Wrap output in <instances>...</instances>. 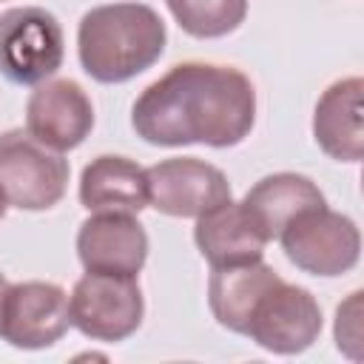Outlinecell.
Returning a JSON list of instances; mask_svg holds the SVG:
<instances>
[{
    "mask_svg": "<svg viewBox=\"0 0 364 364\" xmlns=\"http://www.w3.org/2000/svg\"><path fill=\"white\" fill-rule=\"evenodd\" d=\"M6 208H9V199H6V193H3V188H0V219L6 216Z\"/></svg>",
    "mask_w": 364,
    "mask_h": 364,
    "instance_id": "d6986e66",
    "label": "cell"
},
{
    "mask_svg": "<svg viewBox=\"0 0 364 364\" xmlns=\"http://www.w3.org/2000/svg\"><path fill=\"white\" fill-rule=\"evenodd\" d=\"M71 327L68 293L54 282L6 284L0 301V338L17 350H46Z\"/></svg>",
    "mask_w": 364,
    "mask_h": 364,
    "instance_id": "ba28073f",
    "label": "cell"
},
{
    "mask_svg": "<svg viewBox=\"0 0 364 364\" xmlns=\"http://www.w3.org/2000/svg\"><path fill=\"white\" fill-rule=\"evenodd\" d=\"M77 256L91 273L139 276L148 262V233L136 213H91L77 230Z\"/></svg>",
    "mask_w": 364,
    "mask_h": 364,
    "instance_id": "8fae6325",
    "label": "cell"
},
{
    "mask_svg": "<svg viewBox=\"0 0 364 364\" xmlns=\"http://www.w3.org/2000/svg\"><path fill=\"white\" fill-rule=\"evenodd\" d=\"M65 57L60 20L43 6H14L0 14V74L14 85H37L57 74Z\"/></svg>",
    "mask_w": 364,
    "mask_h": 364,
    "instance_id": "8992f818",
    "label": "cell"
},
{
    "mask_svg": "<svg viewBox=\"0 0 364 364\" xmlns=\"http://www.w3.org/2000/svg\"><path fill=\"white\" fill-rule=\"evenodd\" d=\"M313 139L336 162L364 156V80L341 77L324 88L313 108Z\"/></svg>",
    "mask_w": 364,
    "mask_h": 364,
    "instance_id": "7c38bea8",
    "label": "cell"
},
{
    "mask_svg": "<svg viewBox=\"0 0 364 364\" xmlns=\"http://www.w3.org/2000/svg\"><path fill=\"white\" fill-rule=\"evenodd\" d=\"M279 273L270 264H264V259L245 262V264H230V267H210L208 304H210L213 318L225 330L242 336L253 301L259 299V293Z\"/></svg>",
    "mask_w": 364,
    "mask_h": 364,
    "instance_id": "2e32d148",
    "label": "cell"
},
{
    "mask_svg": "<svg viewBox=\"0 0 364 364\" xmlns=\"http://www.w3.org/2000/svg\"><path fill=\"white\" fill-rule=\"evenodd\" d=\"M179 28L196 40L233 34L247 17V0H165Z\"/></svg>",
    "mask_w": 364,
    "mask_h": 364,
    "instance_id": "e0dca14e",
    "label": "cell"
},
{
    "mask_svg": "<svg viewBox=\"0 0 364 364\" xmlns=\"http://www.w3.org/2000/svg\"><path fill=\"white\" fill-rule=\"evenodd\" d=\"M242 205L250 213V219L256 222V228L264 233V239L273 242L293 216H299L310 208L327 205V202L310 176L293 173V171H279V173L262 176L245 193Z\"/></svg>",
    "mask_w": 364,
    "mask_h": 364,
    "instance_id": "9a60e30c",
    "label": "cell"
},
{
    "mask_svg": "<svg viewBox=\"0 0 364 364\" xmlns=\"http://www.w3.org/2000/svg\"><path fill=\"white\" fill-rule=\"evenodd\" d=\"M290 264L310 276H344L361 259V230L358 225L327 205L310 208L293 216L276 236Z\"/></svg>",
    "mask_w": 364,
    "mask_h": 364,
    "instance_id": "3957f363",
    "label": "cell"
},
{
    "mask_svg": "<svg viewBox=\"0 0 364 364\" xmlns=\"http://www.w3.org/2000/svg\"><path fill=\"white\" fill-rule=\"evenodd\" d=\"M68 159L37 142L26 128L0 134V188L11 208L48 210L68 188Z\"/></svg>",
    "mask_w": 364,
    "mask_h": 364,
    "instance_id": "277c9868",
    "label": "cell"
},
{
    "mask_svg": "<svg viewBox=\"0 0 364 364\" xmlns=\"http://www.w3.org/2000/svg\"><path fill=\"white\" fill-rule=\"evenodd\" d=\"M77 196L88 213H139L148 208V173L128 156L102 154L82 168Z\"/></svg>",
    "mask_w": 364,
    "mask_h": 364,
    "instance_id": "5bb4252c",
    "label": "cell"
},
{
    "mask_svg": "<svg viewBox=\"0 0 364 364\" xmlns=\"http://www.w3.org/2000/svg\"><path fill=\"white\" fill-rule=\"evenodd\" d=\"M148 173V205L165 216L196 219L216 205L233 199L228 176L196 156H171L151 168Z\"/></svg>",
    "mask_w": 364,
    "mask_h": 364,
    "instance_id": "9c48e42d",
    "label": "cell"
},
{
    "mask_svg": "<svg viewBox=\"0 0 364 364\" xmlns=\"http://www.w3.org/2000/svg\"><path fill=\"white\" fill-rule=\"evenodd\" d=\"M162 17L145 3H105L80 17L77 57L82 71L102 82H128L148 71L165 51Z\"/></svg>",
    "mask_w": 364,
    "mask_h": 364,
    "instance_id": "7a4b0ae2",
    "label": "cell"
},
{
    "mask_svg": "<svg viewBox=\"0 0 364 364\" xmlns=\"http://www.w3.org/2000/svg\"><path fill=\"white\" fill-rule=\"evenodd\" d=\"M256 122V88L250 77L219 63H176L154 80L131 105L136 136L159 148L208 145L233 148Z\"/></svg>",
    "mask_w": 364,
    "mask_h": 364,
    "instance_id": "6da1fadb",
    "label": "cell"
},
{
    "mask_svg": "<svg viewBox=\"0 0 364 364\" xmlns=\"http://www.w3.org/2000/svg\"><path fill=\"white\" fill-rule=\"evenodd\" d=\"M6 284H9V282H6V276L0 273V301H3V293H6Z\"/></svg>",
    "mask_w": 364,
    "mask_h": 364,
    "instance_id": "ffe728a7",
    "label": "cell"
},
{
    "mask_svg": "<svg viewBox=\"0 0 364 364\" xmlns=\"http://www.w3.org/2000/svg\"><path fill=\"white\" fill-rule=\"evenodd\" d=\"M91 128H94V105L80 82L65 77L60 80L48 77L37 82L34 91L28 94L26 131L37 142L65 154L82 145Z\"/></svg>",
    "mask_w": 364,
    "mask_h": 364,
    "instance_id": "30bf717a",
    "label": "cell"
},
{
    "mask_svg": "<svg viewBox=\"0 0 364 364\" xmlns=\"http://www.w3.org/2000/svg\"><path fill=\"white\" fill-rule=\"evenodd\" d=\"M71 327L91 341H125L145 316V299L136 276L91 273L80 276L68 296Z\"/></svg>",
    "mask_w": 364,
    "mask_h": 364,
    "instance_id": "52a82bcc",
    "label": "cell"
},
{
    "mask_svg": "<svg viewBox=\"0 0 364 364\" xmlns=\"http://www.w3.org/2000/svg\"><path fill=\"white\" fill-rule=\"evenodd\" d=\"M321 307L307 287L276 276L253 301L242 336L276 355H299L318 341Z\"/></svg>",
    "mask_w": 364,
    "mask_h": 364,
    "instance_id": "5b68a950",
    "label": "cell"
},
{
    "mask_svg": "<svg viewBox=\"0 0 364 364\" xmlns=\"http://www.w3.org/2000/svg\"><path fill=\"white\" fill-rule=\"evenodd\" d=\"M361 299L364 290H353L338 307H336V324H333V338L336 350L347 355L350 361H361L364 355V336H361Z\"/></svg>",
    "mask_w": 364,
    "mask_h": 364,
    "instance_id": "ac0fdd59",
    "label": "cell"
},
{
    "mask_svg": "<svg viewBox=\"0 0 364 364\" xmlns=\"http://www.w3.org/2000/svg\"><path fill=\"white\" fill-rule=\"evenodd\" d=\"M193 242L210 267H230L264 256L267 239L242 202H225L196 216Z\"/></svg>",
    "mask_w": 364,
    "mask_h": 364,
    "instance_id": "4fadbf2b",
    "label": "cell"
}]
</instances>
